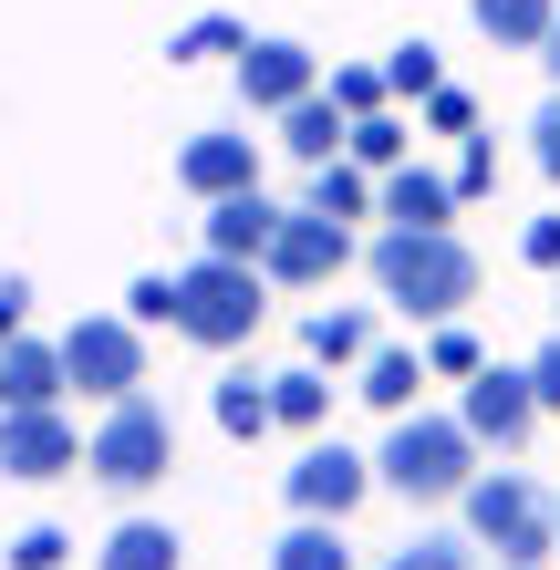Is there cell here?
<instances>
[{"label":"cell","mask_w":560,"mask_h":570,"mask_svg":"<svg viewBox=\"0 0 560 570\" xmlns=\"http://www.w3.org/2000/svg\"><path fill=\"white\" fill-rule=\"evenodd\" d=\"M343 156H353V166H374V177H394V166H405V125H394V115H364Z\"/></svg>","instance_id":"cell-27"},{"label":"cell","mask_w":560,"mask_h":570,"mask_svg":"<svg viewBox=\"0 0 560 570\" xmlns=\"http://www.w3.org/2000/svg\"><path fill=\"white\" fill-rule=\"evenodd\" d=\"M302 353L322 363V374H343V363L374 353V322H364V312H312V322H302Z\"/></svg>","instance_id":"cell-21"},{"label":"cell","mask_w":560,"mask_h":570,"mask_svg":"<svg viewBox=\"0 0 560 570\" xmlns=\"http://www.w3.org/2000/svg\"><path fill=\"white\" fill-rule=\"evenodd\" d=\"M62 550H73V540L42 519V529H21V540H11V570H62Z\"/></svg>","instance_id":"cell-32"},{"label":"cell","mask_w":560,"mask_h":570,"mask_svg":"<svg viewBox=\"0 0 560 570\" xmlns=\"http://www.w3.org/2000/svg\"><path fill=\"white\" fill-rule=\"evenodd\" d=\"M425 125H436V136H478V105L456 83H436V94H425Z\"/></svg>","instance_id":"cell-33"},{"label":"cell","mask_w":560,"mask_h":570,"mask_svg":"<svg viewBox=\"0 0 560 570\" xmlns=\"http://www.w3.org/2000/svg\"><path fill=\"white\" fill-rule=\"evenodd\" d=\"M21 322H31V281L0 271V343H21Z\"/></svg>","instance_id":"cell-35"},{"label":"cell","mask_w":560,"mask_h":570,"mask_svg":"<svg viewBox=\"0 0 560 570\" xmlns=\"http://www.w3.org/2000/svg\"><path fill=\"white\" fill-rule=\"evenodd\" d=\"M281 146L302 156V166H322V156H343V146H353V115L333 105V94H302V105L281 115Z\"/></svg>","instance_id":"cell-15"},{"label":"cell","mask_w":560,"mask_h":570,"mask_svg":"<svg viewBox=\"0 0 560 570\" xmlns=\"http://www.w3.org/2000/svg\"><path fill=\"white\" fill-rule=\"evenodd\" d=\"M312 208L322 218H374L384 208V177H374V166H353V156H322L312 166Z\"/></svg>","instance_id":"cell-16"},{"label":"cell","mask_w":560,"mask_h":570,"mask_svg":"<svg viewBox=\"0 0 560 570\" xmlns=\"http://www.w3.org/2000/svg\"><path fill=\"white\" fill-rule=\"evenodd\" d=\"M239 94H249V115H291L302 94H322V62L302 42H249L239 52Z\"/></svg>","instance_id":"cell-11"},{"label":"cell","mask_w":560,"mask_h":570,"mask_svg":"<svg viewBox=\"0 0 560 570\" xmlns=\"http://www.w3.org/2000/svg\"><path fill=\"white\" fill-rule=\"evenodd\" d=\"M519 259H530V271H560V218H530V239H519Z\"/></svg>","instance_id":"cell-36"},{"label":"cell","mask_w":560,"mask_h":570,"mask_svg":"<svg viewBox=\"0 0 560 570\" xmlns=\"http://www.w3.org/2000/svg\"><path fill=\"white\" fill-rule=\"evenodd\" d=\"M540 73H550V83H560V21H550V42H540Z\"/></svg>","instance_id":"cell-39"},{"label":"cell","mask_w":560,"mask_h":570,"mask_svg":"<svg viewBox=\"0 0 560 570\" xmlns=\"http://www.w3.org/2000/svg\"><path fill=\"white\" fill-rule=\"evenodd\" d=\"M125 322H136V332H146V322H177V281H167V271H146L136 291H125Z\"/></svg>","instance_id":"cell-30"},{"label":"cell","mask_w":560,"mask_h":570,"mask_svg":"<svg viewBox=\"0 0 560 570\" xmlns=\"http://www.w3.org/2000/svg\"><path fill=\"white\" fill-rule=\"evenodd\" d=\"M446 208H456V177H425V166H394L384 177V218L394 228H446Z\"/></svg>","instance_id":"cell-17"},{"label":"cell","mask_w":560,"mask_h":570,"mask_svg":"<svg viewBox=\"0 0 560 570\" xmlns=\"http://www.w3.org/2000/svg\"><path fill=\"white\" fill-rule=\"evenodd\" d=\"M62 374H73L83 394H105V405H115V394H136V384H146V332L125 322V312L73 322V332H62Z\"/></svg>","instance_id":"cell-6"},{"label":"cell","mask_w":560,"mask_h":570,"mask_svg":"<svg viewBox=\"0 0 560 570\" xmlns=\"http://www.w3.org/2000/svg\"><path fill=\"white\" fill-rule=\"evenodd\" d=\"M550 21H560V0H478V31H488L499 52H540Z\"/></svg>","instance_id":"cell-20"},{"label":"cell","mask_w":560,"mask_h":570,"mask_svg":"<svg viewBox=\"0 0 560 570\" xmlns=\"http://www.w3.org/2000/svg\"><path fill=\"white\" fill-rule=\"evenodd\" d=\"M364 271H374V291L394 312H415V322H456L478 301V249L456 239V228H384L364 249Z\"/></svg>","instance_id":"cell-1"},{"label":"cell","mask_w":560,"mask_h":570,"mask_svg":"<svg viewBox=\"0 0 560 570\" xmlns=\"http://www.w3.org/2000/svg\"><path fill=\"white\" fill-rule=\"evenodd\" d=\"M62 384H73V374H62V343H31V332H21V343H0V415L52 405Z\"/></svg>","instance_id":"cell-14"},{"label":"cell","mask_w":560,"mask_h":570,"mask_svg":"<svg viewBox=\"0 0 560 570\" xmlns=\"http://www.w3.org/2000/svg\"><path fill=\"white\" fill-rule=\"evenodd\" d=\"M384 83H394V94H415V105H425V94H436V42H405V52L384 62Z\"/></svg>","instance_id":"cell-29"},{"label":"cell","mask_w":560,"mask_h":570,"mask_svg":"<svg viewBox=\"0 0 560 570\" xmlns=\"http://www.w3.org/2000/svg\"><path fill=\"white\" fill-rule=\"evenodd\" d=\"M271 228H281V208L259 187H239V197H208L197 239H208V259H259V249H271Z\"/></svg>","instance_id":"cell-12"},{"label":"cell","mask_w":560,"mask_h":570,"mask_svg":"<svg viewBox=\"0 0 560 570\" xmlns=\"http://www.w3.org/2000/svg\"><path fill=\"white\" fill-rule=\"evenodd\" d=\"M343 259H353V228H343V218H322V208H281L271 249H259V281H281V291H322Z\"/></svg>","instance_id":"cell-7"},{"label":"cell","mask_w":560,"mask_h":570,"mask_svg":"<svg viewBox=\"0 0 560 570\" xmlns=\"http://www.w3.org/2000/svg\"><path fill=\"white\" fill-rule=\"evenodd\" d=\"M218 52H249V21H228V11H208V21H187L177 42H167V62H218Z\"/></svg>","instance_id":"cell-25"},{"label":"cell","mask_w":560,"mask_h":570,"mask_svg":"<svg viewBox=\"0 0 560 570\" xmlns=\"http://www.w3.org/2000/svg\"><path fill=\"white\" fill-rule=\"evenodd\" d=\"M177 332L208 353H239L259 332V259H197L177 271Z\"/></svg>","instance_id":"cell-5"},{"label":"cell","mask_w":560,"mask_h":570,"mask_svg":"<svg viewBox=\"0 0 560 570\" xmlns=\"http://www.w3.org/2000/svg\"><path fill=\"white\" fill-rule=\"evenodd\" d=\"M322 415H333V384H322V363H302V374H271V425L322 435Z\"/></svg>","instance_id":"cell-24"},{"label":"cell","mask_w":560,"mask_h":570,"mask_svg":"<svg viewBox=\"0 0 560 570\" xmlns=\"http://www.w3.org/2000/svg\"><path fill=\"white\" fill-rule=\"evenodd\" d=\"M384 570H478V550L468 540H415V550H394Z\"/></svg>","instance_id":"cell-31"},{"label":"cell","mask_w":560,"mask_h":570,"mask_svg":"<svg viewBox=\"0 0 560 570\" xmlns=\"http://www.w3.org/2000/svg\"><path fill=\"white\" fill-rule=\"evenodd\" d=\"M530 394H540V405H560V332L530 353Z\"/></svg>","instance_id":"cell-37"},{"label":"cell","mask_w":560,"mask_h":570,"mask_svg":"<svg viewBox=\"0 0 560 570\" xmlns=\"http://www.w3.org/2000/svg\"><path fill=\"white\" fill-rule=\"evenodd\" d=\"M384 94H394V83L374 73V62H333V105H343L353 125H364V115H384Z\"/></svg>","instance_id":"cell-28"},{"label":"cell","mask_w":560,"mask_h":570,"mask_svg":"<svg viewBox=\"0 0 560 570\" xmlns=\"http://www.w3.org/2000/svg\"><path fill=\"white\" fill-rule=\"evenodd\" d=\"M488 177H499V156H488V146H468V156H456V197H478Z\"/></svg>","instance_id":"cell-38"},{"label":"cell","mask_w":560,"mask_h":570,"mask_svg":"<svg viewBox=\"0 0 560 570\" xmlns=\"http://www.w3.org/2000/svg\"><path fill=\"white\" fill-rule=\"evenodd\" d=\"M456 415H468V435H478V446L519 456V446H530V425H540L530 363H519V374H509V363H488V374H468V405H456Z\"/></svg>","instance_id":"cell-9"},{"label":"cell","mask_w":560,"mask_h":570,"mask_svg":"<svg viewBox=\"0 0 560 570\" xmlns=\"http://www.w3.org/2000/svg\"><path fill=\"white\" fill-rule=\"evenodd\" d=\"M468 478H478L468 415H394V425H384L374 488H394L405 509H446V498H468Z\"/></svg>","instance_id":"cell-2"},{"label":"cell","mask_w":560,"mask_h":570,"mask_svg":"<svg viewBox=\"0 0 560 570\" xmlns=\"http://www.w3.org/2000/svg\"><path fill=\"white\" fill-rule=\"evenodd\" d=\"M271 570H353L343 519H291L281 540H271Z\"/></svg>","instance_id":"cell-19"},{"label":"cell","mask_w":560,"mask_h":570,"mask_svg":"<svg viewBox=\"0 0 560 570\" xmlns=\"http://www.w3.org/2000/svg\"><path fill=\"white\" fill-rule=\"evenodd\" d=\"M550 519H560V509H550Z\"/></svg>","instance_id":"cell-40"},{"label":"cell","mask_w":560,"mask_h":570,"mask_svg":"<svg viewBox=\"0 0 560 570\" xmlns=\"http://www.w3.org/2000/svg\"><path fill=\"white\" fill-rule=\"evenodd\" d=\"M415 384H425V353L374 343V353H364V384H353V394H364L374 415H415Z\"/></svg>","instance_id":"cell-18"},{"label":"cell","mask_w":560,"mask_h":570,"mask_svg":"<svg viewBox=\"0 0 560 570\" xmlns=\"http://www.w3.org/2000/svg\"><path fill=\"white\" fill-rule=\"evenodd\" d=\"M177 187L187 197H239V187H259V146L249 136H197L177 156Z\"/></svg>","instance_id":"cell-13"},{"label":"cell","mask_w":560,"mask_h":570,"mask_svg":"<svg viewBox=\"0 0 560 570\" xmlns=\"http://www.w3.org/2000/svg\"><path fill=\"white\" fill-rule=\"evenodd\" d=\"M83 466H94L115 498H146V488L177 466V425H167V405H156L146 384H136V394H115L105 425H94V446H83Z\"/></svg>","instance_id":"cell-4"},{"label":"cell","mask_w":560,"mask_h":570,"mask_svg":"<svg viewBox=\"0 0 560 570\" xmlns=\"http://www.w3.org/2000/svg\"><path fill=\"white\" fill-rule=\"evenodd\" d=\"M425 374H446V384H468V374H488V353H478V332H468V322H436V343H425Z\"/></svg>","instance_id":"cell-26"},{"label":"cell","mask_w":560,"mask_h":570,"mask_svg":"<svg viewBox=\"0 0 560 570\" xmlns=\"http://www.w3.org/2000/svg\"><path fill=\"white\" fill-rule=\"evenodd\" d=\"M468 529H478V550H499L509 570H550V550H560V519L540 509V488L519 478V466H478L468 478Z\"/></svg>","instance_id":"cell-3"},{"label":"cell","mask_w":560,"mask_h":570,"mask_svg":"<svg viewBox=\"0 0 560 570\" xmlns=\"http://www.w3.org/2000/svg\"><path fill=\"white\" fill-rule=\"evenodd\" d=\"M73 466H83V435L62 425L52 405L0 415V478H31V488H42V478H73Z\"/></svg>","instance_id":"cell-10"},{"label":"cell","mask_w":560,"mask_h":570,"mask_svg":"<svg viewBox=\"0 0 560 570\" xmlns=\"http://www.w3.org/2000/svg\"><path fill=\"white\" fill-rule=\"evenodd\" d=\"M530 156H540V177H560V83H550V105L530 115Z\"/></svg>","instance_id":"cell-34"},{"label":"cell","mask_w":560,"mask_h":570,"mask_svg":"<svg viewBox=\"0 0 560 570\" xmlns=\"http://www.w3.org/2000/svg\"><path fill=\"white\" fill-rule=\"evenodd\" d=\"M94 570H177V529L167 519H125L105 550H94Z\"/></svg>","instance_id":"cell-23"},{"label":"cell","mask_w":560,"mask_h":570,"mask_svg":"<svg viewBox=\"0 0 560 570\" xmlns=\"http://www.w3.org/2000/svg\"><path fill=\"white\" fill-rule=\"evenodd\" d=\"M281 488H291V509H302V519H353V509H364V488H374V456H353L343 435H312L302 466H291Z\"/></svg>","instance_id":"cell-8"},{"label":"cell","mask_w":560,"mask_h":570,"mask_svg":"<svg viewBox=\"0 0 560 570\" xmlns=\"http://www.w3.org/2000/svg\"><path fill=\"white\" fill-rule=\"evenodd\" d=\"M208 415H218V435H271V374H218V394H208Z\"/></svg>","instance_id":"cell-22"}]
</instances>
